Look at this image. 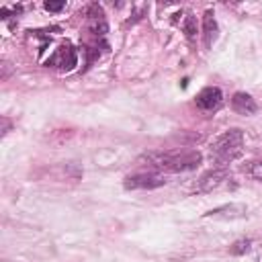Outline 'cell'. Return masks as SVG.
<instances>
[{
    "label": "cell",
    "instance_id": "4",
    "mask_svg": "<svg viewBox=\"0 0 262 262\" xmlns=\"http://www.w3.org/2000/svg\"><path fill=\"white\" fill-rule=\"evenodd\" d=\"M164 184H166V178H164L162 174H151V172L135 174V176L125 178V188H129V190H137V188H158V186H164Z\"/></svg>",
    "mask_w": 262,
    "mask_h": 262
},
{
    "label": "cell",
    "instance_id": "13",
    "mask_svg": "<svg viewBox=\"0 0 262 262\" xmlns=\"http://www.w3.org/2000/svg\"><path fill=\"white\" fill-rule=\"evenodd\" d=\"M184 31H186V35H188V37H192V35L196 33V29H194V18H192L190 14H188V16H186V20H184Z\"/></svg>",
    "mask_w": 262,
    "mask_h": 262
},
{
    "label": "cell",
    "instance_id": "11",
    "mask_svg": "<svg viewBox=\"0 0 262 262\" xmlns=\"http://www.w3.org/2000/svg\"><path fill=\"white\" fill-rule=\"evenodd\" d=\"M246 170H248V174H250L252 178L262 180V160H254V162H250Z\"/></svg>",
    "mask_w": 262,
    "mask_h": 262
},
{
    "label": "cell",
    "instance_id": "5",
    "mask_svg": "<svg viewBox=\"0 0 262 262\" xmlns=\"http://www.w3.org/2000/svg\"><path fill=\"white\" fill-rule=\"evenodd\" d=\"M229 174H227V170L225 168H215V170H209L207 174H203L199 180H196V192H211L213 188H217V186H221L223 184V180L227 178Z\"/></svg>",
    "mask_w": 262,
    "mask_h": 262
},
{
    "label": "cell",
    "instance_id": "1",
    "mask_svg": "<svg viewBox=\"0 0 262 262\" xmlns=\"http://www.w3.org/2000/svg\"><path fill=\"white\" fill-rule=\"evenodd\" d=\"M147 164L151 168L160 170H170V172H186L194 170L201 164V154L199 151H170V154H149Z\"/></svg>",
    "mask_w": 262,
    "mask_h": 262
},
{
    "label": "cell",
    "instance_id": "6",
    "mask_svg": "<svg viewBox=\"0 0 262 262\" xmlns=\"http://www.w3.org/2000/svg\"><path fill=\"white\" fill-rule=\"evenodd\" d=\"M221 100H223V94H221V90L215 88V86H207V88H203V90L196 94V106L203 108V111H213V108H217V106L221 104Z\"/></svg>",
    "mask_w": 262,
    "mask_h": 262
},
{
    "label": "cell",
    "instance_id": "14",
    "mask_svg": "<svg viewBox=\"0 0 262 262\" xmlns=\"http://www.w3.org/2000/svg\"><path fill=\"white\" fill-rule=\"evenodd\" d=\"M43 6H45V10H49V12H59V10L66 6V2H45Z\"/></svg>",
    "mask_w": 262,
    "mask_h": 262
},
{
    "label": "cell",
    "instance_id": "7",
    "mask_svg": "<svg viewBox=\"0 0 262 262\" xmlns=\"http://www.w3.org/2000/svg\"><path fill=\"white\" fill-rule=\"evenodd\" d=\"M207 215L215 217V219H242V217H246V207L239 203H229V205H223V207L209 211Z\"/></svg>",
    "mask_w": 262,
    "mask_h": 262
},
{
    "label": "cell",
    "instance_id": "9",
    "mask_svg": "<svg viewBox=\"0 0 262 262\" xmlns=\"http://www.w3.org/2000/svg\"><path fill=\"white\" fill-rule=\"evenodd\" d=\"M231 108L239 115H254L256 113V100L246 92H235L231 98Z\"/></svg>",
    "mask_w": 262,
    "mask_h": 262
},
{
    "label": "cell",
    "instance_id": "3",
    "mask_svg": "<svg viewBox=\"0 0 262 262\" xmlns=\"http://www.w3.org/2000/svg\"><path fill=\"white\" fill-rule=\"evenodd\" d=\"M78 63V55H76V49L72 47V45H61V47H57L55 49V53L47 59V66H53V68H57V70H72L74 66Z\"/></svg>",
    "mask_w": 262,
    "mask_h": 262
},
{
    "label": "cell",
    "instance_id": "2",
    "mask_svg": "<svg viewBox=\"0 0 262 262\" xmlns=\"http://www.w3.org/2000/svg\"><path fill=\"white\" fill-rule=\"evenodd\" d=\"M242 147H244V133L239 129H229L211 143V158L223 166L235 160L242 154Z\"/></svg>",
    "mask_w": 262,
    "mask_h": 262
},
{
    "label": "cell",
    "instance_id": "8",
    "mask_svg": "<svg viewBox=\"0 0 262 262\" xmlns=\"http://www.w3.org/2000/svg\"><path fill=\"white\" fill-rule=\"evenodd\" d=\"M86 16H88V27H90L92 33H96V35H104L106 33V18H104V12H102V8L98 4H92L88 8Z\"/></svg>",
    "mask_w": 262,
    "mask_h": 262
},
{
    "label": "cell",
    "instance_id": "10",
    "mask_svg": "<svg viewBox=\"0 0 262 262\" xmlns=\"http://www.w3.org/2000/svg\"><path fill=\"white\" fill-rule=\"evenodd\" d=\"M203 35H205V45L207 47H211L213 41L217 39V20H215L213 10H207L205 16H203Z\"/></svg>",
    "mask_w": 262,
    "mask_h": 262
},
{
    "label": "cell",
    "instance_id": "12",
    "mask_svg": "<svg viewBox=\"0 0 262 262\" xmlns=\"http://www.w3.org/2000/svg\"><path fill=\"white\" fill-rule=\"evenodd\" d=\"M250 246H252V242H250V239H237V242L231 246V254H235V256L246 254V252L250 250Z\"/></svg>",
    "mask_w": 262,
    "mask_h": 262
}]
</instances>
